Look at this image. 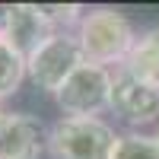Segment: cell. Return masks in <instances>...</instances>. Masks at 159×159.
Masks as SVG:
<instances>
[{
  "instance_id": "cell-1",
  "label": "cell",
  "mask_w": 159,
  "mask_h": 159,
  "mask_svg": "<svg viewBox=\"0 0 159 159\" xmlns=\"http://www.w3.org/2000/svg\"><path fill=\"white\" fill-rule=\"evenodd\" d=\"M76 42L83 51L86 64H99V67H108V64H121L130 54V48L137 42V32L130 19L124 13H118L111 7H99L83 13V19L76 25Z\"/></svg>"
},
{
  "instance_id": "cell-2",
  "label": "cell",
  "mask_w": 159,
  "mask_h": 159,
  "mask_svg": "<svg viewBox=\"0 0 159 159\" xmlns=\"http://www.w3.org/2000/svg\"><path fill=\"white\" fill-rule=\"evenodd\" d=\"M118 140L115 127L102 118H61L48 130L54 159H111Z\"/></svg>"
},
{
  "instance_id": "cell-3",
  "label": "cell",
  "mask_w": 159,
  "mask_h": 159,
  "mask_svg": "<svg viewBox=\"0 0 159 159\" xmlns=\"http://www.w3.org/2000/svg\"><path fill=\"white\" fill-rule=\"evenodd\" d=\"M80 64H83V51H80L76 35L54 32L25 57V76H29L38 89H45V92L54 96Z\"/></svg>"
},
{
  "instance_id": "cell-4",
  "label": "cell",
  "mask_w": 159,
  "mask_h": 159,
  "mask_svg": "<svg viewBox=\"0 0 159 159\" xmlns=\"http://www.w3.org/2000/svg\"><path fill=\"white\" fill-rule=\"evenodd\" d=\"M108 96H111V70L86 61L54 92L64 118H99V111L108 108Z\"/></svg>"
},
{
  "instance_id": "cell-5",
  "label": "cell",
  "mask_w": 159,
  "mask_h": 159,
  "mask_svg": "<svg viewBox=\"0 0 159 159\" xmlns=\"http://www.w3.org/2000/svg\"><path fill=\"white\" fill-rule=\"evenodd\" d=\"M108 108L130 127H147L159 118V89L134 76L127 67H118L111 73Z\"/></svg>"
},
{
  "instance_id": "cell-6",
  "label": "cell",
  "mask_w": 159,
  "mask_h": 159,
  "mask_svg": "<svg viewBox=\"0 0 159 159\" xmlns=\"http://www.w3.org/2000/svg\"><path fill=\"white\" fill-rule=\"evenodd\" d=\"M48 143V130L35 115L13 111L0 127V159H38Z\"/></svg>"
},
{
  "instance_id": "cell-7",
  "label": "cell",
  "mask_w": 159,
  "mask_h": 159,
  "mask_svg": "<svg viewBox=\"0 0 159 159\" xmlns=\"http://www.w3.org/2000/svg\"><path fill=\"white\" fill-rule=\"evenodd\" d=\"M48 35H54V32L45 22V16L38 13V3H13L3 10V35L0 38H7L22 57H29Z\"/></svg>"
},
{
  "instance_id": "cell-8",
  "label": "cell",
  "mask_w": 159,
  "mask_h": 159,
  "mask_svg": "<svg viewBox=\"0 0 159 159\" xmlns=\"http://www.w3.org/2000/svg\"><path fill=\"white\" fill-rule=\"evenodd\" d=\"M124 67L134 76L147 80L150 86L159 89V25H153V29L137 35V42H134V48H130Z\"/></svg>"
},
{
  "instance_id": "cell-9",
  "label": "cell",
  "mask_w": 159,
  "mask_h": 159,
  "mask_svg": "<svg viewBox=\"0 0 159 159\" xmlns=\"http://www.w3.org/2000/svg\"><path fill=\"white\" fill-rule=\"evenodd\" d=\"M22 80H25V57L7 38H0V99L13 96Z\"/></svg>"
},
{
  "instance_id": "cell-10",
  "label": "cell",
  "mask_w": 159,
  "mask_h": 159,
  "mask_svg": "<svg viewBox=\"0 0 159 159\" xmlns=\"http://www.w3.org/2000/svg\"><path fill=\"white\" fill-rule=\"evenodd\" d=\"M111 159H159V143L147 134H124Z\"/></svg>"
},
{
  "instance_id": "cell-11",
  "label": "cell",
  "mask_w": 159,
  "mask_h": 159,
  "mask_svg": "<svg viewBox=\"0 0 159 159\" xmlns=\"http://www.w3.org/2000/svg\"><path fill=\"white\" fill-rule=\"evenodd\" d=\"M38 13L51 25V32H67L70 25H80L83 19V10L73 3H38Z\"/></svg>"
},
{
  "instance_id": "cell-12",
  "label": "cell",
  "mask_w": 159,
  "mask_h": 159,
  "mask_svg": "<svg viewBox=\"0 0 159 159\" xmlns=\"http://www.w3.org/2000/svg\"><path fill=\"white\" fill-rule=\"evenodd\" d=\"M7 118H10V111H3V105H0V127L7 124Z\"/></svg>"
},
{
  "instance_id": "cell-13",
  "label": "cell",
  "mask_w": 159,
  "mask_h": 159,
  "mask_svg": "<svg viewBox=\"0 0 159 159\" xmlns=\"http://www.w3.org/2000/svg\"><path fill=\"white\" fill-rule=\"evenodd\" d=\"M3 10L7 7H0V35H3Z\"/></svg>"
},
{
  "instance_id": "cell-14",
  "label": "cell",
  "mask_w": 159,
  "mask_h": 159,
  "mask_svg": "<svg viewBox=\"0 0 159 159\" xmlns=\"http://www.w3.org/2000/svg\"><path fill=\"white\" fill-rule=\"evenodd\" d=\"M153 140H156V143H159V127H156V134H153Z\"/></svg>"
}]
</instances>
